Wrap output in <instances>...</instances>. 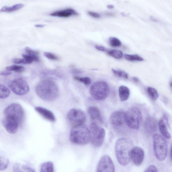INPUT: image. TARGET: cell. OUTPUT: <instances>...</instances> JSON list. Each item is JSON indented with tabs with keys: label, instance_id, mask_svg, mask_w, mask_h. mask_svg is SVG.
<instances>
[{
	"label": "cell",
	"instance_id": "6da1fadb",
	"mask_svg": "<svg viewBox=\"0 0 172 172\" xmlns=\"http://www.w3.org/2000/svg\"><path fill=\"white\" fill-rule=\"evenodd\" d=\"M134 147V144L130 139L122 138L116 142L115 152L116 157L119 164L123 166L128 165L131 160V150Z\"/></svg>",
	"mask_w": 172,
	"mask_h": 172
},
{
	"label": "cell",
	"instance_id": "7a4b0ae2",
	"mask_svg": "<svg viewBox=\"0 0 172 172\" xmlns=\"http://www.w3.org/2000/svg\"><path fill=\"white\" fill-rule=\"evenodd\" d=\"M37 95L45 101H53L59 95V90L56 84L49 79L43 80L39 83L36 88Z\"/></svg>",
	"mask_w": 172,
	"mask_h": 172
},
{
	"label": "cell",
	"instance_id": "3957f363",
	"mask_svg": "<svg viewBox=\"0 0 172 172\" xmlns=\"http://www.w3.org/2000/svg\"><path fill=\"white\" fill-rule=\"evenodd\" d=\"M70 140L72 143L77 145L88 144L91 141L89 129L84 124L74 126L70 131Z\"/></svg>",
	"mask_w": 172,
	"mask_h": 172
},
{
	"label": "cell",
	"instance_id": "277c9868",
	"mask_svg": "<svg viewBox=\"0 0 172 172\" xmlns=\"http://www.w3.org/2000/svg\"><path fill=\"white\" fill-rule=\"evenodd\" d=\"M153 145L155 154L157 160L164 161L167 156L168 144L164 137L157 134L153 136Z\"/></svg>",
	"mask_w": 172,
	"mask_h": 172
},
{
	"label": "cell",
	"instance_id": "5b68a950",
	"mask_svg": "<svg viewBox=\"0 0 172 172\" xmlns=\"http://www.w3.org/2000/svg\"><path fill=\"white\" fill-rule=\"evenodd\" d=\"M5 117L20 125L23 120L24 113L21 106L17 103H12L4 110Z\"/></svg>",
	"mask_w": 172,
	"mask_h": 172
},
{
	"label": "cell",
	"instance_id": "8992f818",
	"mask_svg": "<svg viewBox=\"0 0 172 172\" xmlns=\"http://www.w3.org/2000/svg\"><path fill=\"white\" fill-rule=\"evenodd\" d=\"M125 118L126 124L129 127L138 130L142 120V115L139 109L133 107L125 112Z\"/></svg>",
	"mask_w": 172,
	"mask_h": 172
},
{
	"label": "cell",
	"instance_id": "52a82bcc",
	"mask_svg": "<svg viewBox=\"0 0 172 172\" xmlns=\"http://www.w3.org/2000/svg\"><path fill=\"white\" fill-rule=\"evenodd\" d=\"M109 91L108 84L104 81L96 82L90 88L91 95L94 99L98 101L105 99L109 95Z\"/></svg>",
	"mask_w": 172,
	"mask_h": 172
},
{
	"label": "cell",
	"instance_id": "ba28073f",
	"mask_svg": "<svg viewBox=\"0 0 172 172\" xmlns=\"http://www.w3.org/2000/svg\"><path fill=\"white\" fill-rule=\"evenodd\" d=\"M89 131L92 144L95 147H100L105 138L104 128L99 126L97 123L93 122L90 125Z\"/></svg>",
	"mask_w": 172,
	"mask_h": 172
},
{
	"label": "cell",
	"instance_id": "9c48e42d",
	"mask_svg": "<svg viewBox=\"0 0 172 172\" xmlns=\"http://www.w3.org/2000/svg\"><path fill=\"white\" fill-rule=\"evenodd\" d=\"M8 86L13 92L19 96L27 93L30 90L27 82L22 79H17L10 81L8 84Z\"/></svg>",
	"mask_w": 172,
	"mask_h": 172
},
{
	"label": "cell",
	"instance_id": "30bf717a",
	"mask_svg": "<svg viewBox=\"0 0 172 172\" xmlns=\"http://www.w3.org/2000/svg\"><path fill=\"white\" fill-rule=\"evenodd\" d=\"M67 118L69 122L74 126L84 124L86 120L84 112L77 109H72L69 111Z\"/></svg>",
	"mask_w": 172,
	"mask_h": 172
},
{
	"label": "cell",
	"instance_id": "8fae6325",
	"mask_svg": "<svg viewBox=\"0 0 172 172\" xmlns=\"http://www.w3.org/2000/svg\"><path fill=\"white\" fill-rule=\"evenodd\" d=\"M115 170V166L111 158L108 155L103 156L98 163L97 172H114Z\"/></svg>",
	"mask_w": 172,
	"mask_h": 172
},
{
	"label": "cell",
	"instance_id": "7c38bea8",
	"mask_svg": "<svg viewBox=\"0 0 172 172\" xmlns=\"http://www.w3.org/2000/svg\"><path fill=\"white\" fill-rule=\"evenodd\" d=\"M125 112L122 111H114L110 115V122L112 125L115 128L122 127L126 124L125 118Z\"/></svg>",
	"mask_w": 172,
	"mask_h": 172
},
{
	"label": "cell",
	"instance_id": "4fadbf2b",
	"mask_svg": "<svg viewBox=\"0 0 172 172\" xmlns=\"http://www.w3.org/2000/svg\"><path fill=\"white\" fill-rule=\"evenodd\" d=\"M131 160L137 166L141 165L143 163L145 157L143 150L138 147H134L131 152Z\"/></svg>",
	"mask_w": 172,
	"mask_h": 172
},
{
	"label": "cell",
	"instance_id": "5bb4252c",
	"mask_svg": "<svg viewBox=\"0 0 172 172\" xmlns=\"http://www.w3.org/2000/svg\"><path fill=\"white\" fill-rule=\"evenodd\" d=\"M168 118L165 115L158 123V127L160 132L163 137L167 139L171 138V134L168 130L169 127Z\"/></svg>",
	"mask_w": 172,
	"mask_h": 172
},
{
	"label": "cell",
	"instance_id": "9a60e30c",
	"mask_svg": "<svg viewBox=\"0 0 172 172\" xmlns=\"http://www.w3.org/2000/svg\"><path fill=\"white\" fill-rule=\"evenodd\" d=\"M158 127L157 120L154 118L149 117L146 118L144 124L145 130L149 134L155 132Z\"/></svg>",
	"mask_w": 172,
	"mask_h": 172
},
{
	"label": "cell",
	"instance_id": "2e32d148",
	"mask_svg": "<svg viewBox=\"0 0 172 172\" xmlns=\"http://www.w3.org/2000/svg\"><path fill=\"white\" fill-rule=\"evenodd\" d=\"M2 124L6 131L11 134H15L18 131L20 126L18 123L10 121L5 118L2 120Z\"/></svg>",
	"mask_w": 172,
	"mask_h": 172
},
{
	"label": "cell",
	"instance_id": "e0dca14e",
	"mask_svg": "<svg viewBox=\"0 0 172 172\" xmlns=\"http://www.w3.org/2000/svg\"><path fill=\"white\" fill-rule=\"evenodd\" d=\"M79 15L78 12L72 8H67L66 9L55 12L50 14L51 16L62 18H68L72 16H77Z\"/></svg>",
	"mask_w": 172,
	"mask_h": 172
},
{
	"label": "cell",
	"instance_id": "ac0fdd59",
	"mask_svg": "<svg viewBox=\"0 0 172 172\" xmlns=\"http://www.w3.org/2000/svg\"><path fill=\"white\" fill-rule=\"evenodd\" d=\"M88 113L90 118L95 122L103 123V120L100 111L98 108L95 106H91L88 109Z\"/></svg>",
	"mask_w": 172,
	"mask_h": 172
},
{
	"label": "cell",
	"instance_id": "d6986e66",
	"mask_svg": "<svg viewBox=\"0 0 172 172\" xmlns=\"http://www.w3.org/2000/svg\"><path fill=\"white\" fill-rule=\"evenodd\" d=\"M35 110L43 117L51 122L55 121V118L54 114L50 111L40 107L35 108Z\"/></svg>",
	"mask_w": 172,
	"mask_h": 172
},
{
	"label": "cell",
	"instance_id": "ffe728a7",
	"mask_svg": "<svg viewBox=\"0 0 172 172\" xmlns=\"http://www.w3.org/2000/svg\"><path fill=\"white\" fill-rule=\"evenodd\" d=\"M120 101L124 102L127 100L130 96V90L125 86H121L118 89Z\"/></svg>",
	"mask_w": 172,
	"mask_h": 172
},
{
	"label": "cell",
	"instance_id": "44dd1931",
	"mask_svg": "<svg viewBox=\"0 0 172 172\" xmlns=\"http://www.w3.org/2000/svg\"><path fill=\"white\" fill-rule=\"evenodd\" d=\"M23 64H30L33 61L38 62L40 61V59L38 55L29 54H23Z\"/></svg>",
	"mask_w": 172,
	"mask_h": 172
},
{
	"label": "cell",
	"instance_id": "7402d4cb",
	"mask_svg": "<svg viewBox=\"0 0 172 172\" xmlns=\"http://www.w3.org/2000/svg\"><path fill=\"white\" fill-rule=\"evenodd\" d=\"M13 170L15 172H35L33 169L26 165L16 163L13 166Z\"/></svg>",
	"mask_w": 172,
	"mask_h": 172
},
{
	"label": "cell",
	"instance_id": "603a6c76",
	"mask_svg": "<svg viewBox=\"0 0 172 172\" xmlns=\"http://www.w3.org/2000/svg\"><path fill=\"white\" fill-rule=\"evenodd\" d=\"M24 6L23 4H18L11 7L4 6L0 10V12H11L21 9Z\"/></svg>",
	"mask_w": 172,
	"mask_h": 172
},
{
	"label": "cell",
	"instance_id": "cb8c5ba5",
	"mask_svg": "<svg viewBox=\"0 0 172 172\" xmlns=\"http://www.w3.org/2000/svg\"><path fill=\"white\" fill-rule=\"evenodd\" d=\"M41 172H54V165L53 162H48L43 163L41 167Z\"/></svg>",
	"mask_w": 172,
	"mask_h": 172
},
{
	"label": "cell",
	"instance_id": "d4e9b609",
	"mask_svg": "<svg viewBox=\"0 0 172 172\" xmlns=\"http://www.w3.org/2000/svg\"><path fill=\"white\" fill-rule=\"evenodd\" d=\"M147 93L150 98L153 101H155L159 95L157 90L152 87H149L147 89Z\"/></svg>",
	"mask_w": 172,
	"mask_h": 172
},
{
	"label": "cell",
	"instance_id": "484cf974",
	"mask_svg": "<svg viewBox=\"0 0 172 172\" xmlns=\"http://www.w3.org/2000/svg\"><path fill=\"white\" fill-rule=\"evenodd\" d=\"M10 94V91L6 86L0 84V98H7Z\"/></svg>",
	"mask_w": 172,
	"mask_h": 172
},
{
	"label": "cell",
	"instance_id": "4316f807",
	"mask_svg": "<svg viewBox=\"0 0 172 172\" xmlns=\"http://www.w3.org/2000/svg\"><path fill=\"white\" fill-rule=\"evenodd\" d=\"M124 57L126 60L130 61H143L144 59L139 55L137 54H125Z\"/></svg>",
	"mask_w": 172,
	"mask_h": 172
},
{
	"label": "cell",
	"instance_id": "83f0119b",
	"mask_svg": "<svg viewBox=\"0 0 172 172\" xmlns=\"http://www.w3.org/2000/svg\"><path fill=\"white\" fill-rule=\"evenodd\" d=\"M108 54L111 56L117 59H122L123 57V54L121 51L114 50L109 51Z\"/></svg>",
	"mask_w": 172,
	"mask_h": 172
},
{
	"label": "cell",
	"instance_id": "f1b7e54d",
	"mask_svg": "<svg viewBox=\"0 0 172 172\" xmlns=\"http://www.w3.org/2000/svg\"><path fill=\"white\" fill-rule=\"evenodd\" d=\"M6 69L7 71H14L18 73H22L25 70L24 67L21 66L16 65H12L10 66H8L6 68Z\"/></svg>",
	"mask_w": 172,
	"mask_h": 172
},
{
	"label": "cell",
	"instance_id": "f546056e",
	"mask_svg": "<svg viewBox=\"0 0 172 172\" xmlns=\"http://www.w3.org/2000/svg\"><path fill=\"white\" fill-rule=\"evenodd\" d=\"M9 163L7 159L0 155V170H6L9 165Z\"/></svg>",
	"mask_w": 172,
	"mask_h": 172
},
{
	"label": "cell",
	"instance_id": "4dcf8cb0",
	"mask_svg": "<svg viewBox=\"0 0 172 172\" xmlns=\"http://www.w3.org/2000/svg\"><path fill=\"white\" fill-rule=\"evenodd\" d=\"M112 71L116 76L120 77V78L125 79H128V74L123 71L120 70H115L112 69Z\"/></svg>",
	"mask_w": 172,
	"mask_h": 172
},
{
	"label": "cell",
	"instance_id": "1f68e13d",
	"mask_svg": "<svg viewBox=\"0 0 172 172\" xmlns=\"http://www.w3.org/2000/svg\"><path fill=\"white\" fill-rule=\"evenodd\" d=\"M109 42L111 46L114 47H119L122 45V43L118 39L114 37L109 38Z\"/></svg>",
	"mask_w": 172,
	"mask_h": 172
},
{
	"label": "cell",
	"instance_id": "d6a6232c",
	"mask_svg": "<svg viewBox=\"0 0 172 172\" xmlns=\"http://www.w3.org/2000/svg\"><path fill=\"white\" fill-rule=\"evenodd\" d=\"M74 79L75 80H78L83 83L86 85H88L91 84L92 83V81L89 77H75Z\"/></svg>",
	"mask_w": 172,
	"mask_h": 172
},
{
	"label": "cell",
	"instance_id": "836d02e7",
	"mask_svg": "<svg viewBox=\"0 0 172 172\" xmlns=\"http://www.w3.org/2000/svg\"><path fill=\"white\" fill-rule=\"evenodd\" d=\"M44 55L46 57L50 60H59V58L56 56L51 53L45 52Z\"/></svg>",
	"mask_w": 172,
	"mask_h": 172
},
{
	"label": "cell",
	"instance_id": "e575fe53",
	"mask_svg": "<svg viewBox=\"0 0 172 172\" xmlns=\"http://www.w3.org/2000/svg\"><path fill=\"white\" fill-rule=\"evenodd\" d=\"M144 172H158L157 167L154 165H149L146 169Z\"/></svg>",
	"mask_w": 172,
	"mask_h": 172
},
{
	"label": "cell",
	"instance_id": "d590c367",
	"mask_svg": "<svg viewBox=\"0 0 172 172\" xmlns=\"http://www.w3.org/2000/svg\"><path fill=\"white\" fill-rule=\"evenodd\" d=\"M25 50L28 54L38 55H39V52L38 51L32 50L29 48V47H26V48H25Z\"/></svg>",
	"mask_w": 172,
	"mask_h": 172
},
{
	"label": "cell",
	"instance_id": "8d00e7d4",
	"mask_svg": "<svg viewBox=\"0 0 172 172\" xmlns=\"http://www.w3.org/2000/svg\"><path fill=\"white\" fill-rule=\"evenodd\" d=\"M88 14L94 18L99 19L101 18V15L95 12H92L91 11H89L88 12Z\"/></svg>",
	"mask_w": 172,
	"mask_h": 172
},
{
	"label": "cell",
	"instance_id": "74e56055",
	"mask_svg": "<svg viewBox=\"0 0 172 172\" xmlns=\"http://www.w3.org/2000/svg\"><path fill=\"white\" fill-rule=\"evenodd\" d=\"M95 48L97 50L102 51H106L107 50L106 49L102 46L97 45L95 46Z\"/></svg>",
	"mask_w": 172,
	"mask_h": 172
},
{
	"label": "cell",
	"instance_id": "f35d334b",
	"mask_svg": "<svg viewBox=\"0 0 172 172\" xmlns=\"http://www.w3.org/2000/svg\"><path fill=\"white\" fill-rule=\"evenodd\" d=\"M12 73L10 71H3L0 73V75L3 76H7L11 75Z\"/></svg>",
	"mask_w": 172,
	"mask_h": 172
},
{
	"label": "cell",
	"instance_id": "ab89813d",
	"mask_svg": "<svg viewBox=\"0 0 172 172\" xmlns=\"http://www.w3.org/2000/svg\"><path fill=\"white\" fill-rule=\"evenodd\" d=\"M72 72L73 74H80V73H81V71L79 70L78 69H74L72 71Z\"/></svg>",
	"mask_w": 172,
	"mask_h": 172
},
{
	"label": "cell",
	"instance_id": "60d3db41",
	"mask_svg": "<svg viewBox=\"0 0 172 172\" xmlns=\"http://www.w3.org/2000/svg\"><path fill=\"white\" fill-rule=\"evenodd\" d=\"M105 15L109 17H113L115 16V14L114 13L111 12H106L105 14Z\"/></svg>",
	"mask_w": 172,
	"mask_h": 172
},
{
	"label": "cell",
	"instance_id": "b9f144b4",
	"mask_svg": "<svg viewBox=\"0 0 172 172\" xmlns=\"http://www.w3.org/2000/svg\"><path fill=\"white\" fill-rule=\"evenodd\" d=\"M35 27L37 28H42L44 27L45 26V25L38 24L35 26Z\"/></svg>",
	"mask_w": 172,
	"mask_h": 172
},
{
	"label": "cell",
	"instance_id": "7bdbcfd3",
	"mask_svg": "<svg viewBox=\"0 0 172 172\" xmlns=\"http://www.w3.org/2000/svg\"><path fill=\"white\" fill-rule=\"evenodd\" d=\"M107 7L109 9H113L114 7V6L112 5H108L107 6Z\"/></svg>",
	"mask_w": 172,
	"mask_h": 172
},
{
	"label": "cell",
	"instance_id": "ee69618b",
	"mask_svg": "<svg viewBox=\"0 0 172 172\" xmlns=\"http://www.w3.org/2000/svg\"><path fill=\"white\" fill-rule=\"evenodd\" d=\"M133 80L134 81L136 82V83L138 82L139 81V80L138 79V78H137L136 77H134L133 78Z\"/></svg>",
	"mask_w": 172,
	"mask_h": 172
},
{
	"label": "cell",
	"instance_id": "f6af8a7d",
	"mask_svg": "<svg viewBox=\"0 0 172 172\" xmlns=\"http://www.w3.org/2000/svg\"><path fill=\"white\" fill-rule=\"evenodd\" d=\"M150 19H151L153 21L155 22H156L157 20L154 18V17H150Z\"/></svg>",
	"mask_w": 172,
	"mask_h": 172
}]
</instances>
